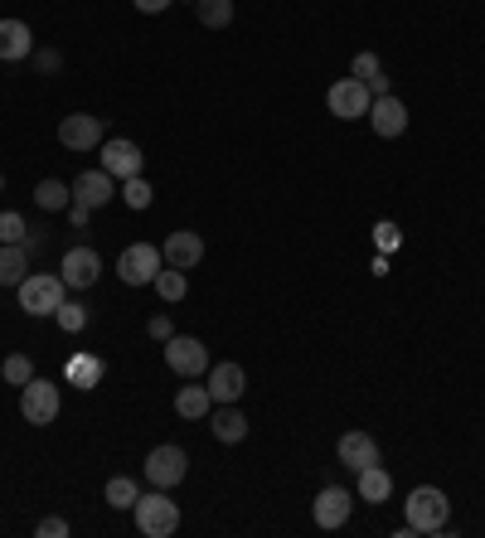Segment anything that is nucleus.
Instances as JSON below:
<instances>
[{
    "instance_id": "nucleus-1",
    "label": "nucleus",
    "mask_w": 485,
    "mask_h": 538,
    "mask_svg": "<svg viewBox=\"0 0 485 538\" xmlns=\"http://www.w3.org/2000/svg\"><path fill=\"white\" fill-rule=\"evenodd\" d=\"M64 277H49V272H30L25 282L15 286V301L25 316H54L64 306Z\"/></svg>"
},
{
    "instance_id": "nucleus-2",
    "label": "nucleus",
    "mask_w": 485,
    "mask_h": 538,
    "mask_svg": "<svg viewBox=\"0 0 485 538\" xmlns=\"http://www.w3.org/2000/svg\"><path fill=\"white\" fill-rule=\"evenodd\" d=\"M131 514H136V529H141L146 538H170L175 529H180V505L170 500V490L141 495V500L131 505Z\"/></svg>"
},
{
    "instance_id": "nucleus-3",
    "label": "nucleus",
    "mask_w": 485,
    "mask_h": 538,
    "mask_svg": "<svg viewBox=\"0 0 485 538\" xmlns=\"http://www.w3.org/2000/svg\"><path fill=\"white\" fill-rule=\"evenodd\" d=\"M447 495L437 490V485H418L413 495H408V505H403V514H408V529H418V534H442L447 529Z\"/></svg>"
},
{
    "instance_id": "nucleus-4",
    "label": "nucleus",
    "mask_w": 485,
    "mask_h": 538,
    "mask_svg": "<svg viewBox=\"0 0 485 538\" xmlns=\"http://www.w3.org/2000/svg\"><path fill=\"white\" fill-rule=\"evenodd\" d=\"M161 267H165V257H161L156 243H131L127 253L117 257V277H122L127 286H151Z\"/></svg>"
},
{
    "instance_id": "nucleus-5",
    "label": "nucleus",
    "mask_w": 485,
    "mask_h": 538,
    "mask_svg": "<svg viewBox=\"0 0 485 538\" xmlns=\"http://www.w3.org/2000/svg\"><path fill=\"white\" fill-rule=\"evenodd\" d=\"M369 102H374V93H369L359 78H340V83H330V93H325L330 117H340V122H359V117H369Z\"/></svg>"
},
{
    "instance_id": "nucleus-6",
    "label": "nucleus",
    "mask_w": 485,
    "mask_h": 538,
    "mask_svg": "<svg viewBox=\"0 0 485 538\" xmlns=\"http://www.w3.org/2000/svg\"><path fill=\"white\" fill-rule=\"evenodd\" d=\"M165 364L180 379H199L209 369V349H204V340H194V335H170L165 340Z\"/></svg>"
},
{
    "instance_id": "nucleus-7",
    "label": "nucleus",
    "mask_w": 485,
    "mask_h": 538,
    "mask_svg": "<svg viewBox=\"0 0 485 538\" xmlns=\"http://www.w3.org/2000/svg\"><path fill=\"white\" fill-rule=\"evenodd\" d=\"M185 471H190V456H185L175 442L156 446V451L146 456V480H151L156 490H175V485L185 480Z\"/></svg>"
},
{
    "instance_id": "nucleus-8",
    "label": "nucleus",
    "mask_w": 485,
    "mask_h": 538,
    "mask_svg": "<svg viewBox=\"0 0 485 538\" xmlns=\"http://www.w3.org/2000/svg\"><path fill=\"white\" fill-rule=\"evenodd\" d=\"M20 412H25L30 427H49L59 417V388L49 379H30L20 388Z\"/></svg>"
},
{
    "instance_id": "nucleus-9",
    "label": "nucleus",
    "mask_w": 485,
    "mask_h": 538,
    "mask_svg": "<svg viewBox=\"0 0 485 538\" xmlns=\"http://www.w3.org/2000/svg\"><path fill=\"white\" fill-rule=\"evenodd\" d=\"M311 514H316L321 529H345L350 514H355V495L345 485H325L321 495H316V505H311Z\"/></svg>"
},
{
    "instance_id": "nucleus-10",
    "label": "nucleus",
    "mask_w": 485,
    "mask_h": 538,
    "mask_svg": "<svg viewBox=\"0 0 485 538\" xmlns=\"http://www.w3.org/2000/svg\"><path fill=\"white\" fill-rule=\"evenodd\" d=\"M59 141H64L68 151H97L102 141H107V131H102V117H88V112H73L59 122Z\"/></svg>"
},
{
    "instance_id": "nucleus-11",
    "label": "nucleus",
    "mask_w": 485,
    "mask_h": 538,
    "mask_svg": "<svg viewBox=\"0 0 485 538\" xmlns=\"http://www.w3.org/2000/svg\"><path fill=\"white\" fill-rule=\"evenodd\" d=\"M117 199V185H112V175L107 170H83L78 180H73V204L78 209H102V204H112Z\"/></svg>"
},
{
    "instance_id": "nucleus-12",
    "label": "nucleus",
    "mask_w": 485,
    "mask_h": 538,
    "mask_svg": "<svg viewBox=\"0 0 485 538\" xmlns=\"http://www.w3.org/2000/svg\"><path fill=\"white\" fill-rule=\"evenodd\" d=\"M59 277H64V286L83 291V286H93L102 277V257L93 248H68L64 262H59Z\"/></svg>"
},
{
    "instance_id": "nucleus-13",
    "label": "nucleus",
    "mask_w": 485,
    "mask_h": 538,
    "mask_svg": "<svg viewBox=\"0 0 485 538\" xmlns=\"http://www.w3.org/2000/svg\"><path fill=\"white\" fill-rule=\"evenodd\" d=\"M243 393H248V374H243V364H233V359L209 364V398H214V403H238Z\"/></svg>"
},
{
    "instance_id": "nucleus-14",
    "label": "nucleus",
    "mask_w": 485,
    "mask_h": 538,
    "mask_svg": "<svg viewBox=\"0 0 485 538\" xmlns=\"http://www.w3.org/2000/svg\"><path fill=\"white\" fill-rule=\"evenodd\" d=\"M369 127L379 131L384 141L403 136V131H408V107H403V102H398L393 93H388V97H374V102H369Z\"/></svg>"
},
{
    "instance_id": "nucleus-15",
    "label": "nucleus",
    "mask_w": 485,
    "mask_h": 538,
    "mask_svg": "<svg viewBox=\"0 0 485 538\" xmlns=\"http://www.w3.org/2000/svg\"><path fill=\"white\" fill-rule=\"evenodd\" d=\"M141 146L136 141H102V170L112 175V180H131V175H141Z\"/></svg>"
},
{
    "instance_id": "nucleus-16",
    "label": "nucleus",
    "mask_w": 485,
    "mask_h": 538,
    "mask_svg": "<svg viewBox=\"0 0 485 538\" xmlns=\"http://www.w3.org/2000/svg\"><path fill=\"white\" fill-rule=\"evenodd\" d=\"M335 451H340V466L345 471H364V466H379V442L369 437V432H345L340 442H335Z\"/></svg>"
},
{
    "instance_id": "nucleus-17",
    "label": "nucleus",
    "mask_w": 485,
    "mask_h": 538,
    "mask_svg": "<svg viewBox=\"0 0 485 538\" xmlns=\"http://www.w3.org/2000/svg\"><path fill=\"white\" fill-rule=\"evenodd\" d=\"M165 267H180V272H190V267H199L204 262V238L199 233H190V228H180V233H170L165 238Z\"/></svg>"
},
{
    "instance_id": "nucleus-18",
    "label": "nucleus",
    "mask_w": 485,
    "mask_h": 538,
    "mask_svg": "<svg viewBox=\"0 0 485 538\" xmlns=\"http://www.w3.org/2000/svg\"><path fill=\"white\" fill-rule=\"evenodd\" d=\"M34 54V34L25 20H0V59L5 64H20Z\"/></svg>"
},
{
    "instance_id": "nucleus-19",
    "label": "nucleus",
    "mask_w": 485,
    "mask_h": 538,
    "mask_svg": "<svg viewBox=\"0 0 485 538\" xmlns=\"http://www.w3.org/2000/svg\"><path fill=\"white\" fill-rule=\"evenodd\" d=\"M209 427H214V437H219V442H228V446L248 437V417L233 408V403H219V408L209 412Z\"/></svg>"
},
{
    "instance_id": "nucleus-20",
    "label": "nucleus",
    "mask_w": 485,
    "mask_h": 538,
    "mask_svg": "<svg viewBox=\"0 0 485 538\" xmlns=\"http://www.w3.org/2000/svg\"><path fill=\"white\" fill-rule=\"evenodd\" d=\"M30 277V248L25 243H0V286H20Z\"/></svg>"
},
{
    "instance_id": "nucleus-21",
    "label": "nucleus",
    "mask_w": 485,
    "mask_h": 538,
    "mask_svg": "<svg viewBox=\"0 0 485 538\" xmlns=\"http://www.w3.org/2000/svg\"><path fill=\"white\" fill-rule=\"evenodd\" d=\"M102 374H107V364H102L97 354H73V359H68V369H64V379L73 383V388H83V393H88V388H97V383H102Z\"/></svg>"
},
{
    "instance_id": "nucleus-22",
    "label": "nucleus",
    "mask_w": 485,
    "mask_h": 538,
    "mask_svg": "<svg viewBox=\"0 0 485 538\" xmlns=\"http://www.w3.org/2000/svg\"><path fill=\"white\" fill-rule=\"evenodd\" d=\"M175 412H180V417H185V422H199V417H209V412H214V398H209V383H204V388H180V393H175Z\"/></svg>"
},
{
    "instance_id": "nucleus-23",
    "label": "nucleus",
    "mask_w": 485,
    "mask_h": 538,
    "mask_svg": "<svg viewBox=\"0 0 485 538\" xmlns=\"http://www.w3.org/2000/svg\"><path fill=\"white\" fill-rule=\"evenodd\" d=\"M388 495H393V480H388L384 466H364L359 471V500L364 505H384Z\"/></svg>"
},
{
    "instance_id": "nucleus-24",
    "label": "nucleus",
    "mask_w": 485,
    "mask_h": 538,
    "mask_svg": "<svg viewBox=\"0 0 485 538\" xmlns=\"http://www.w3.org/2000/svg\"><path fill=\"white\" fill-rule=\"evenodd\" d=\"M34 204H39L44 214H54V209L73 204V185H64V180H39V185H34Z\"/></svg>"
},
{
    "instance_id": "nucleus-25",
    "label": "nucleus",
    "mask_w": 485,
    "mask_h": 538,
    "mask_svg": "<svg viewBox=\"0 0 485 538\" xmlns=\"http://www.w3.org/2000/svg\"><path fill=\"white\" fill-rule=\"evenodd\" d=\"M194 15L204 30H224L233 25V0H194Z\"/></svg>"
},
{
    "instance_id": "nucleus-26",
    "label": "nucleus",
    "mask_w": 485,
    "mask_h": 538,
    "mask_svg": "<svg viewBox=\"0 0 485 538\" xmlns=\"http://www.w3.org/2000/svg\"><path fill=\"white\" fill-rule=\"evenodd\" d=\"M102 495H107V505H112V509H131L136 500H141V485H136L131 475H112Z\"/></svg>"
},
{
    "instance_id": "nucleus-27",
    "label": "nucleus",
    "mask_w": 485,
    "mask_h": 538,
    "mask_svg": "<svg viewBox=\"0 0 485 538\" xmlns=\"http://www.w3.org/2000/svg\"><path fill=\"white\" fill-rule=\"evenodd\" d=\"M156 291H161V301H185V291H190V282H185V272H180V267H170V272H156Z\"/></svg>"
},
{
    "instance_id": "nucleus-28",
    "label": "nucleus",
    "mask_w": 485,
    "mask_h": 538,
    "mask_svg": "<svg viewBox=\"0 0 485 538\" xmlns=\"http://www.w3.org/2000/svg\"><path fill=\"white\" fill-rule=\"evenodd\" d=\"M0 374H5V383H15V388H25V383L34 379V364H30V354H10V359L0 364Z\"/></svg>"
},
{
    "instance_id": "nucleus-29",
    "label": "nucleus",
    "mask_w": 485,
    "mask_h": 538,
    "mask_svg": "<svg viewBox=\"0 0 485 538\" xmlns=\"http://www.w3.org/2000/svg\"><path fill=\"white\" fill-rule=\"evenodd\" d=\"M122 199H127L131 209H151V185H146V180H141V175H131V180H122Z\"/></svg>"
},
{
    "instance_id": "nucleus-30",
    "label": "nucleus",
    "mask_w": 485,
    "mask_h": 538,
    "mask_svg": "<svg viewBox=\"0 0 485 538\" xmlns=\"http://www.w3.org/2000/svg\"><path fill=\"white\" fill-rule=\"evenodd\" d=\"M54 320H59V325H64L68 335H78V330H83V325H88V311H83V306H73V301H64V306H59V311H54Z\"/></svg>"
},
{
    "instance_id": "nucleus-31",
    "label": "nucleus",
    "mask_w": 485,
    "mask_h": 538,
    "mask_svg": "<svg viewBox=\"0 0 485 538\" xmlns=\"http://www.w3.org/2000/svg\"><path fill=\"white\" fill-rule=\"evenodd\" d=\"M25 219L20 214H0V243H25Z\"/></svg>"
},
{
    "instance_id": "nucleus-32",
    "label": "nucleus",
    "mask_w": 485,
    "mask_h": 538,
    "mask_svg": "<svg viewBox=\"0 0 485 538\" xmlns=\"http://www.w3.org/2000/svg\"><path fill=\"white\" fill-rule=\"evenodd\" d=\"M374 73H384V68H379V54H369V49H364V54H355V64H350V78L369 83Z\"/></svg>"
},
{
    "instance_id": "nucleus-33",
    "label": "nucleus",
    "mask_w": 485,
    "mask_h": 538,
    "mask_svg": "<svg viewBox=\"0 0 485 538\" xmlns=\"http://www.w3.org/2000/svg\"><path fill=\"white\" fill-rule=\"evenodd\" d=\"M374 233H379V248H384V253H393V248H398V243H403V233H398V223H379V228H374Z\"/></svg>"
},
{
    "instance_id": "nucleus-34",
    "label": "nucleus",
    "mask_w": 485,
    "mask_h": 538,
    "mask_svg": "<svg viewBox=\"0 0 485 538\" xmlns=\"http://www.w3.org/2000/svg\"><path fill=\"white\" fill-rule=\"evenodd\" d=\"M34 534H39V538H68V524L49 514V519H39V529H34Z\"/></svg>"
},
{
    "instance_id": "nucleus-35",
    "label": "nucleus",
    "mask_w": 485,
    "mask_h": 538,
    "mask_svg": "<svg viewBox=\"0 0 485 538\" xmlns=\"http://www.w3.org/2000/svg\"><path fill=\"white\" fill-rule=\"evenodd\" d=\"M34 64L44 68V73H59V68H64V54H54V49H39V54H34Z\"/></svg>"
},
{
    "instance_id": "nucleus-36",
    "label": "nucleus",
    "mask_w": 485,
    "mask_h": 538,
    "mask_svg": "<svg viewBox=\"0 0 485 538\" xmlns=\"http://www.w3.org/2000/svg\"><path fill=\"white\" fill-rule=\"evenodd\" d=\"M146 330H151V340H170V335H175V325H170V316H156L151 325H146Z\"/></svg>"
},
{
    "instance_id": "nucleus-37",
    "label": "nucleus",
    "mask_w": 485,
    "mask_h": 538,
    "mask_svg": "<svg viewBox=\"0 0 485 538\" xmlns=\"http://www.w3.org/2000/svg\"><path fill=\"white\" fill-rule=\"evenodd\" d=\"M364 88H369V93H374V97H388V93H393V83H388L384 73H374V78H369Z\"/></svg>"
},
{
    "instance_id": "nucleus-38",
    "label": "nucleus",
    "mask_w": 485,
    "mask_h": 538,
    "mask_svg": "<svg viewBox=\"0 0 485 538\" xmlns=\"http://www.w3.org/2000/svg\"><path fill=\"white\" fill-rule=\"evenodd\" d=\"M131 5H136L141 15H161V10L170 5V0H131Z\"/></svg>"
},
{
    "instance_id": "nucleus-39",
    "label": "nucleus",
    "mask_w": 485,
    "mask_h": 538,
    "mask_svg": "<svg viewBox=\"0 0 485 538\" xmlns=\"http://www.w3.org/2000/svg\"><path fill=\"white\" fill-rule=\"evenodd\" d=\"M0 190H5V175H0Z\"/></svg>"
}]
</instances>
